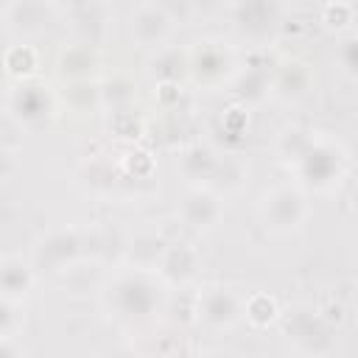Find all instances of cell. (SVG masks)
<instances>
[{"mask_svg": "<svg viewBox=\"0 0 358 358\" xmlns=\"http://www.w3.org/2000/svg\"><path fill=\"white\" fill-rule=\"evenodd\" d=\"M112 316L123 322H145L162 305V285L148 277V271H123L117 274L103 294Z\"/></svg>", "mask_w": 358, "mask_h": 358, "instance_id": "obj_1", "label": "cell"}, {"mask_svg": "<svg viewBox=\"0 0 358 358\" xmlns=\"http://www.w3.org/2000/svg\"><path fill=\"white\" fill-rule=\"evenodd\" d=\"M282 330H285L288 341L305 358H322L336 344L333 322H327L322 313H316L310 308H294V310H288L285 319H282Z\"/></svg>", "mask_w": 358, "mask_h": 358, "instance_id": "obj_2", "label": "cell"}, {"mask_svg": "<svg viewBox=\"0 0 358 358\" xmlns=\"http://www.w3.org/2000/svg\"><path fill=\"white\" fill-rule=\"evenodd\" d=\"M308 213H310V207H308L305 193L291 185H280V187L268 190L260 204L263 227L274 235H288V232L299 229L305 224Z\"/></svg>", "mask_w": 358, "mask_h": 358, "instance_id": "obj_3", "label": "cell"}, {"mask_svg": "<svg viewBox=\"0 0 358 358\" xmlns=\"http://www.w3.org/2000/svg\"><path fill=\"white\" fill-rule=\"evenodd\" d=\"M232 22L235 31L249 42H268L280 25H282V6L252 0V3H235L232 6Z\"/></svg>", "mask_w": 358, "mask_h": 358, "instance_id": "obj_4", "label": "cell"}, {"mask_svg": "<svg viewBox=\"0 0 358 358\" xmlns=\"http://www.w3.org/2000/svg\"><path fill=\"white\" fill-rule=\"evenodd\" d=\"M296 168H299V176H302L305 185L324 190V187H330L341 176V171H344V154L333 143H316L313 140L310 148L299 157Z\"/></svg>", "mask_w": 358, "mask_h": 358, "instance_id": "obj_5", "label": "cell"}, {"mask_svg": "<svg viewBox=\"0 0 358 358\" xmlns=\"http://www.w3.org/2000/svg\"><path fill=\"white\" fill-rule=\"evenodd\" d=\"M84 252V238L76 229H53L34 246V266L42 271H64Z\"/></svg>", "mask_w": 358, "mask_h": 358, "instance_id": "obj_6", "label": "cell"}, {"mask_svg": "<svg viewBox=\"0 0 358 358\" xmlns=\"http://www.w3.org/2000/svg\"><path fill=\"white\" fill-rule=\"evenodd\" d=\"M235 67V53L218 42V39H204L196 42L193 53L187 56V70L199 84H221Z\"/></svg>", "mask_w": 358, "mask_h": 358, "instance_id": "obj_7", "label": "cell"}, {"mask_svg": "<svg viewBox=\"0 0 358 358\" xmlns=\"http://www.w3.org/2000/svg\"><path fill=\"white\" fill-rule=\"evenodd\" d=\"M8 109L17 120L25 126H39L53 115V95L48 92L45 84L36 81H22L20 87L11 90L8 95Z\"/></svg>", "mask_w": 358, "mask_h": 358, "instance_id": "obj_8", "label": "cell"}, {"mask_svg": "<svg viewBox=\"0 0 358 358\" xmlns=\"http://www.w3.org/2000/svg\"><path fill=\"white\" fill-rule=\"evenodd\" d=\"M173 20L162 3H140L131 11V39L140 48H162L171 36Z\"/></svg>", "mask_w": 358, "mask_h": 358, "instance_id": "obj_9", "label": "cell"}, {"mask_svg": "<svg viewBox=\"0 0 358 358\" xmlns=\"http://www.w3.org/2000/svg\"><path fill=\"white\" fill-rule=\"evenodd\" d=\"M196 313L207 327H232L241 316V299L227 285H210L196 299Z\"/></svg>", "mask_w": 358, "mask_h": 358, "instance_id": "obj_10", "label": "cell"}, {"mask_svg": "<svg viewBox=\"0 0 358 358\" xmlns=\"http://www.w3.org/2000/svg\"><path fill=\"white\" fill-rule=\"evenodd\" d=\"M56 14H59V6L53 3H11L3 8L6 22H11V28L20 34L45 31L48 25L56 22Z\"/></svg>", "mask_w": 358, "mask_h": 358, "instance_id": "obj_11", "label": "cell"}, {"mask_svg": "<svg viewBox=\"0 0 358 358\" xmlns=\"http://www.w3.org/2000/svg\"><path fill=\"white\" fill-rule=\"evenodd\" d=\"M221 213H224L221 199H218L215 193L204 190V187L190 190V193L182 199V204H179L182 221H185L187 227H193V229H207V227H213V224L221 218Z\"/></svg>", "mask_w": 358, "mask_h": 358, "instance_id": "obj_12", "label": "cell"}, {"mask_svg": "<svg viewBox=\"0 0 358 358\" xmlns=\"http://www.w3.org/2000/svg\"><path fill=\"white\" fill-rule=\"evenodd\" d=\"M196 268H199V255L185 241L168 243V249H165V255H162V260L157 266L162 282H168V285H185L196 274Z\"/></svg>", "mask_w": 358, "mask_h": 358, "instance_id": "obj_13", "label": "cell"}, {"mask_svg": "<svg viewBox=\"0 0 358 358\" xmlns=\"http://www.w3.org/2000/svg\"><path fill=\"white\" fill-rule=\"evenodd\" d=\"M168 249V241L157 232H140L126 246V260L134 266V271H151L159 266L162 255Z\"/></svg>", "mask_w": 358, "mask_h": 358, "instance_id": "obj_14", "label": "cell"}, {"mask_svg": "<svg viewBox=\"0 0 358 358\" xmlns=\"http://www.w3.org/2000/svg\"><path fill=\"white\" fill-rule=\"evenodd\" d=\"M67 11L73 17L76 31L84 36V45H92V39H98L103 25L109 22V6L103 3H78V6H70Z\"/></svg>", "mask_w": 358, "mask_h": 358, "instance_id": "obj_15", "label": "cell"}, {"mask_svg": "<svg viewBox=\"0 0 358 358\" xmlns=\"http://www.w3.org/2000/svg\"><path fill=\"white\" fill-rule=\"evenodd\" d=\"M34 285V271L31 266H25L17 257H8L0 263V296L17 302L20 296H25Z\"/></svg>", "mask_w": 358, "mask_h": 358, "instance_id": "obj_16", "label": "cell"}, {"mask_svg": "<svg viewBox=\"0 0 358 358\" xmlns=\"http://www.w3.org/2000/svg\"><path fill=\"white\" fill-rule=\"evenodd\" d=\"M187 70V53L179 48H157V56L151 59V73L162 81V84H176Z\"/></svg>", "mask_w": 358, "mask_h": 358, "instance_id": "obj_17", "label": "cell"}, {"mask_svg": "<svg viewBox=\"0 0 358 358\" xmlns=\"http://www.w3.org/2000/svg\"><path fill=\"white\" fill-rule=\"evenodd\" d=\"M218 157L213 154V148H207V145H201V143H196V145H190L185 154H182V173L185 176H190V179H213L215 176V171H218Z\"/></svg>", "mask_w": 358, "mask_h": 358, "instance_id": "obj_18", "label": "cell"}, {"mask_svg": "<svg viewBox=\"0 0 358 358\" xmlns=\"http://www.w3.org/2000/svg\"><path fill=\"white\" fill-rule=\"evenodd\" d=\"M98 92H101V103L103 106H112L115 112H126L129 103L134 101V84L126 76H115V78L103 81L98 87Z\"/></svg>", "mask_w": 358, "mask_h": 358, "instance_id": "obj_19", "label": "cell"}, {"mask_svg": "<svg viewBox=\"0 0 358 358\" xmlns=\"http://www.w3.org/2000/svg\"><path fill=\"white\" fill-rule=\"evenodd\" d=\"M92 64H95V53H92V48L84 45V42L67 48V50L62 53V62H59L62 73H64V76H73L76 81H84L87 73L92 70Z\"/></svg>", "mask_w": 358, "mask_h": 358, "instance_id": "obj_20", "label": "cell"}, {"mask_svg": "<svg viewBox=\"0 0 358 358\" xmlns=\"http://www.w3.org/2000/svg\"><path fill=\"white\" fill-rule=\"evenodd\" d=\"M308 70H305V64H299V62H288V64H282V70H280V76H277V81H274V90L282 95V98H299L302 92H305V87H308Z\"/></svg>", "mask_w": 358, "mask_h": 358, "instance_id": "obj_21", "label": "cell"}, {"mask_svg": "<svg viewBox=\"0 0 358 358\" xmlns=\"http://www.w3.org/2000/svg\"><path fill=\"white\" fill-rule=\"evenodd\" d=\"M241 310L246 313V319L252 322V324H257V327H263V324H268V322H274L277 319V302H274V296H268V294H263V291H257V294H252L249 299H246V305H241Z\"/></svg>", "mask_w": 358, "mask_h": 358, "instance_id": "obj_22", "label": "cell"}, {"mask_svg": "<svg viewBox=\"0 0 358 358\" xmlns=\"http://www.w3.org/2000/svg\"><path fill=\"white\" fill-rule=\"evenodd\" d=\"M34 67H36V50L31 45H14L3 56V70L14 76H28Z\"/></svg>", "mask_w": 358, "mask_h": 358, "instance_id": "obj_23", "label": "cell"}, {"mask_svg": "<svg viewBox=\"0 0 358 358\" xmlns=\"http://www.w3.org/2000/svg\"><path fill=\"white\" fill-rule=\"evenodd\" d=\"M322 22L327 28H336V31H350L352 22H355V6L352 3H324L322 6Z\"/></svg>", "mask_w": 358, "mask_h": 358, "instance_id": "obj_24", "label": "cell"}, {"mask_svg": "<svg viewBox=\"0 0 358 358\" xmlns=\"http://www.w3.org/2000/svg\"><path fill=\"white\" fill-rule=\"evenodd\" d=\"M310 143H313V137H310L308 131H302V129H288V131H282L277 148H280V154H282L285 159L299 162V157L310 148Z\"/></svg>", "mask_w": 358, "mask_h": 358, "instance_id": "obj_25", "label": "cell"}, {"mask_svg": "<svg viewBox=\"0 0 358 358\" xmlns=\"http://www.w3.org/2000/svg\"><path fill=\"white\" fill-rule=\"evenodd\" d=\"M81 176H84V182H87L92 190H109V187L115 185V171H112V165L103 162V159L87 162Z\"/></svg>", "mask_w": 358, "mask_h": 358, "instance_id": "obj_26", "label": "cell"}, {"mask_svg": "<svg viewBox=\"0 0 358 358\" xmlns=\"http://www.w3.org/2000/svg\"><path fill=\"white\" fill-rule=\"evenodd\" d=\"M67 95H70V103H73L76 109H87L90 103H101V92H98V87L90 84L87 78H84V81H73L70 90H67Z\"/></svg>", "mask_w": 358, "mask_h": 358, "instance_id": "obj_27", "label": "cell"}, {"mask_svg": "<svg viewBox=\"0 0 358 358\" xmlns=\"http://www.w3.org/2000/svg\"><path fill=\"white\" fill-rule=\"evenodd\" d=\"M355 48H358L355 34H347V36L341 39L338 50H336V59H338V64H341V70H344L347 76H352L355 67H358V53H355Z\"/></svg>", "mask_w": 358, "mask_h": 358, "instance_id": "obj_28", "label": "cell"}, {"mask_svg": "<svg viewBox=\"0 0 358 358\" xmlns=\"http://www.w3.org/2000/svg\"><path fill=\"white\" fill-rule=\"evenodd\" d=\"M238 87H241V90H238L241 95H246V98H260L263 90L268 87V78H266L263 70H246Z\"/></svg>", "mask_w": 358, "mask_h": 358, "instance_id": "obj_29", "label": "cell"}, {"mask_svg": "<svg viewBox=\"0 0 358 358\" xmlns=\"http://www.w3.org/2000/svg\"><path fill=\"white\" fill-rule=\"evenodd\" d=\"M20 327L17 305L6 296H0V338H11V333Z\"/></svg>", "mask_w": 358, "mask_h": 358, "instance_id": "obj_30", "label": "cell"}, {"mask_svg": "<svg viewBox=\"0 0 358 358\" xmlns=\"http://www.w3.org/2000/svg\"><path fill=\"white\" fill-rule=\"evenodd\" d=\"M11 171H14V154H11L6 145H0V182L8 179Z\"/></svg>", "mask_w": 358, "mask_h": 358, "instance_id": "obj_31", "label": "cell"}, {"mask_svg": "<svg viewBox=\"0 0 358 358\" xmlns=\"http://www.w3.org/2000/svg\"><path fill=\"white\" fill-rule=\"evenodd\" d=\"M0 358H22V350L11 338H0Z\"/></svg>", "mask_w": 358, "mask_h": 358, "instance_id": "obj_32", "label": "cell"}, {"mask_svg": "<svg viewBox=\"0 0 358 358\" xmlns=\"http://www.w3.org/2000/svg\"><path fill=\"white\" fill-rule=\"evenodd\" d=\"M101 358H137V352H134V350H126V347H117V350L103 352Z\"/></svg>", "mask_w": 358, "mask_h": 358, "instance_id": "obj_33", "label": "cell"}, {"mask_svg": "<svg viewBox=\"0 0 358 358\" xmlns=\"http://www.w3.org/2000/svg\"><path fill=\"white\" fill-rule=\"evenodd\" d=\"M207 358H235V355H229V352H213V355H207Z\"/></svg>", "mask_w": 358, "mask_h": 358, "instance_id": "obj_34", "label": "cell"}]
</instances>
